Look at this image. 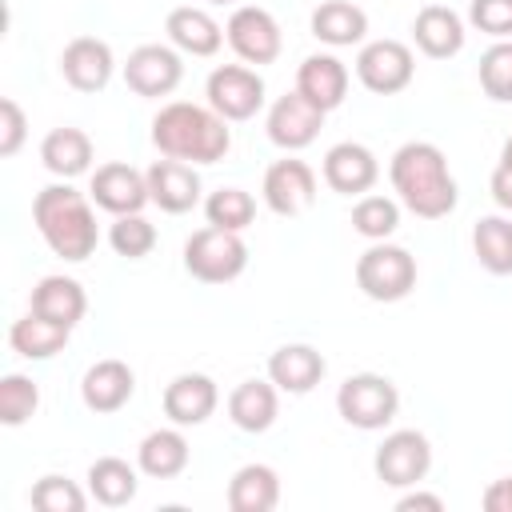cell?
Segmentation results:
<instances>
[{
	"label": "cell",
	"mask_w": 512,
	"mask_h": 512,
	"mask_svg": "<svg viewBox=\"0 0 512 512\" xmlns=\"http://www.w3.org/2000/svg\"><path fill=\"white\" fill-rule=\"evenodd\" d=\"M388 180H392V192L396 200L420 216V220H444L460 192H456V180L448 172V160L444 152L432 144V140H408L392 152V164H388Z\"/></svg>",
	"instance_id": "6da1fadb"
},
{
	"label": "cell",
	"mask_w": 512,
	"mask_h": 512,
	"mask_svg": "<svg viewBox=\"0 0 512 512\" xmlns=\"http://www.w3.org/2000/svg\"><path fill=\"white\" fill-rule=\"evenodd\" d=\"M152 144L160 148V156L184 164H216L232 148V128L208 104L172 100L152 116Z\"/></svg>",
	"instance_id": "7a4b0ae2"
},
{
	"label": "cell",
	"mask_w": 512,
	"mask_h": 512,
	"mask_svg": "<svg viewBox=\"0 0 512 512\" xmlns=\"http://www.w3.org/2000/svg\"><path fill=\"white\" fill-rule=\"evenodd\" d=\"M32 224L44 236V244L60 260H68V264L88 260L96 252V244H100L92 196L76 192L68 180L48 184V188L36 192V200H32Z\"/></svg>",
	"instance_id": "3957f363"
},
{
	"label": "cell",
	"mask_w": 512,
	"mask_h": 512,
	"mask_svg": "<svg viewBox=\"0 0 512 512\" xmlns=\"http://www.w3.org/2000/svg\"><path fill=\"white\" fill-rule=\"evenodd\" d=\"M248 268V244L228 228H200L184 240V272L200 284H232Z\"/></svg>",
	"instance_id": "277c9868"
},
{
	"label": "cell",
	"mask_w": 512,
	"mask_h": 512,
	"mask_svg": "<svg viewBox=\"0 0 512 512\" xmlns=\"http://www.w3.org/2000/svg\"><path fill=\"white\" fill-rule=\"evenodd\" d=\"M356 288L380 304L404 300L416 288V256L400 244L372 240V248H364L356 260Z\"/></svg>",
	"instance_id": "5b68a950"
},
{
	"label": "cell",
	"mask_w": 512,
	"mask_h": 512,
	"mask_svg": "<svg viewBox=\"0 0 512 512\" xmlns=\"http://www.w3.org/2000/svg\"><path fill=\"white\" fill-rule=\"evenodd\" d=\"M336 412L344 424H352L360 432H376V428H388L396 420L400 392L380 372H356L336 388Z\"/></svg>",
	"instance_id": "8992f818"
},
{
	"label": "cell",
	"mask_w": 512,
	"mask_h": 512,
	"mask_svg": "<svg viewBox=\"0 0 512 512\" xmlns=\"http://www.w3.org/2000/svg\"><path fill=\"white\" fill-rule=\"evenodd\" d=\"M204 96L212 112H220L228 124H240L264 108V76L252 64H220L208 72Z\"/></svg>",
	"instance_id": "52a82bcc"
},
{
	"label": "cell",
	"mask_w": 512,
	"mask_h": 512,
	"mask_svg": "<svg viewBox=\"0 0 512 512\" xmlns=\"http://www.w3.org/2000/svg\"><path fill=\"white\" fill-rule=\"evenodd\" d=\"M372 468H376V480L380 484H388V488H412L432 468V444L416 428H396V432H388L380 440V448L372 456Z\"/></svg>",
	"instance_id": "ba28073f"
},
{
	"label": "cell",
	"mask_w": 512,
	"mask_h": 512,
	"mask_svg": "<svg viewBox=\"0 0 512 512\" xmlns=\"http://www.w3.org/2000/svg\"><path fill=\"white\" fill-rule=\"evenodd\" d=\"M416 56L400 40H368L356 52V80L376 96H396L412 84Z\"/></svg>",
	"instance_id": "9c48e42d"
},
{
	"label": "cell",
	"mask_w": 512,
	"mask_h": 512,
	"mask_svg": "<svg viewBox=\"0 0 512 512\" xmlns=\"http://www.w3.org/2000/svg\"><path fill=\"white\" fill-rule=\"evenodd\" d=\"M224 40H228V48L244 64H256V68L260 64H272L280 56V48H284V36H280L276 16L268 8H260V4H240L228 16V24H224Z\"/></svg>",
	"instance_id": "30bf717a"
},
{
	"label": "cell",
	"mask_w": 512,
	"mask_h": 512,
	"mask_svg": "<svg viewBox=\"0 0 512 512\" xmlns=\"http://www.w3.org/2000/svg\"><path fill=\"white\" fill-rule=\"evenodd\" d=\"M180 80H184V60L172 44H140L124 60V84L144 100L172 96Z\"/></svg>",
	"instance_id": "8fae6325"
},
{
	"label": "cell",
	"mask_w": 512,
	"mask_h": 512,
	"mask_svg": "<svg viewBox=\"0 0 512 512\" xmlns=\"http://www.w3.org/2000/svg\"><path fill=\"white\" fill-rule=\"evenodd\" d=\"M88 196L96 208H104L108 216H128V212H140L144 204H152L148 196V176L124 160H108L92 172V184H88Z\"/></svg>",
	"instance_id": "7c38bea8"
},
{
	"label": "cell",
	"mask_w": 512,
	"mask_h": 512,
	"mask_svg": "<svg viewBox=\"0 0 512 512\" xmlns=\"http://www.w3.org/2000/svg\"><path fill=\"white\" fill-rule=\"evenodd\" d=\"M260 196H264L268 212H276V216H304L316 200V172L304 160L284 156V160L268 164Z\"/></svg>",
	"instance_id": "4fadbf2b"
},
{
	"label": "cell",
	"mask_w": 512,
	"mask_h": 512,
	"mask_svg": "<svg viewBox=\"0 0 512 512\" xmlns=\"http://www.w3.org/2000/svg\"><path fill=\"white\" fill-rule=\"evenodd\" d=\"M324 116H328V112H320L312 100H304V96L292 88V92H284V96L268 108L264 128H268V140H272L276 148L300 152V148H308V144L320 136Z\"/></svg>",
	"instance_id": "5bb4252c"
},
{
	"label": "cell",
	"mask_w": 512,
	"mask_h": 512,
	"mask_svg": "<svg viewBox=\"0 0 512 512\" xmlns=\"http://www.w3.org/2000/svg\"><path fill=\"white\" fill-rule=\"evenodd\" d=\"M324 184L340 196H364L372 192V184L380 180V160L368 144H356V140H340L324 152Z\"/></svg>",
	"instance_id": "9a60e30c"
},
{
	"label": "cell",
	"mask_w": 512,
	"mask_h": 512,
	"mask_svg": "<svg viewBox=\"0 0 512 512\" xmlns=\"http://www.w3.org/2000/svg\"><path fill=\"white\" fill-rule=\"evenodd\" d=\"M116 72V56L100 36H76L60 52V76L76 92H100Z\"/></svg>",
	"instance_id": "2e32d148"
},
{
	"label": "cell",
	"mask_w": 512,
	"mask_h": 512,
	"mask_svg": "<svg viewBox=\"0 0 512 512\" xmlns=\"http://www.w3.org/2000/svg\"><path fill=\"white\" fill-rule=\"evenodd\" d=\"M144 176H148V196H152V204L160 212L180 216V212H192L200 204V172H196V164L160 156Z\"/></svg>",
	"instance_id": "e0dca14e"
},
{
	"label": "cell",
	"mask_w": 512,
	"mask_h": 512,
	"mask_svg": "<svg viewBox=\"0 0 512 512\" xmlns=\"http://www.w3.org/2000/svg\"><path fill=\"white\" fill-rule=\"evenodd\" d=\"M216 404H220V388L204 372H180L164 388V416L172 424H180V428L204 424L216 412Z\"/></svg>",
	"instance_id": "ac0fdd59"
},
{
	"label": "cell",
	"mask_w": 512,
	"mask_h": 512,
	"mask_svg": "<svg viewBox=\"0 0 512 512\" xmlns=\"http://www.w3.org/2000/svg\"><path fill=\"white\" fill-rule=\"evenodd\" d=\"M132 392H136V372H132L124 360H116V356L96 360V364L84 372V380H80V400H84V408L96 412V416L120 412V408L132 400Z\"/></svg>",
	"instance_id": "d6986e66"
},
{
	"label": "cell",
	"mask_w": 512,
	"mask_h": 512,
	"mask_svg": "<svg viewBox=\"0 0 512 512\" xmlns=\"http://www.w3.org/2000/svg\"><path fill=\"white\" fill-rule=\"evenodd\" d=\"M296 92L312 100L320 112H332L348 96V64L332 52H312L296 68Z\"/></svg>",
	"instance_id": "ffe728a7"
},
{
	"label": "cell",
	"mask_w": 512,
	"mask_h": 512,
	"mask_svg": "<svg viewBox=\"0 0 512 512\" xmlns=\"http://www.w3.org/2000/svg\"><path fill=\"white\" fill-rule=\"evenodd\" d=\"M164 32H168V44L184 56H216L220 44H224V28L216 24V16L208 8H196V4H180L168 12L164 20Z\"/></svg>",
	"instance_id": "44dd1931"
},
{
	"label": "cell",
	"mask_w": 512,
	"mask_h": 512,
	"mask_svg": "<svg viewBox=\"0 0 512 512\" xmlns=\"http://www.w3.org/2000/svg\"><path fill=\"white\" fill-rule=\"evenodd\" d=\"M324 372H328V364L312 344H280L268 356V380L288 396L312 392L324 380Z\"/></svg>",
	"instance_id": "7402d4cb"
},
{
	"label": "cell",
	"mask_w": 512,
	"mask_h": 512,
	"mask_svg": "<svg viewBox=\"0 0 512 512\" xmlns=\"http://www.w3.org/2000/svg\"><path fill=\"white\" fill-rule=\"evenodd\" d=\"M464 20L448 4H424L412 20V40L428 60H448L464 48Z\"/></svg>",
	"instance_id": "603a6c76"
},
{
	"label": "cell",
	"mask_w": 512,
	"mask_h": 512,
	"mask_svg": "<svg viewBox=\"0 0 512 512\" xmlns=\"http://www.w3.org/2000/svg\"><path fill=\"white\" fill-rule=\"evenodd\" d=\"M280 412V388L272 380H240L228 392V420L240 432H268Z\"/></svg>",
	"instance_id": "cb8c5ba5"
},
{
	"label": "cell",
	"mask_w": 512,
	"mask_h": 512,
	"mask_svg": "<svg viewBox=\"0 0 512 512\" xmlns=\"http://www.w3.org/2000/svg\"><path fill=\"white\" fill-rule=\"evenodd\" d=\"M28 312H40L64 328H76L88 312V296H84L80 280H72V276H44V280H36V288L28 296Z\"/></svg>",
	"instance_id": "d4e9b609"
},
{
	"label": "cell",
	"mask_w": 512,
	"mask_h": 512,
	"mask_svg": "<svg viewBox=\"0 0 512 512\" xmlns=\"http://www.w3.org/2000/svg\"><path fill=\"white\" fill-rule=\"evenodd\" d=\"M188 460H192V448H188L180 424L148 432V436L140 440V448H136V468H140L144 476H152V480H172V476H180V472L188 468Z\"/></svg>",
	"instance_id": "484cf974"
},
{
	"label": "cell",
	"mask_w": 512,
	"mask_h": 512,
	"mask_svg": "<svg viewBox=\"0 0 512 512\" xmlns=\"http://www.w3.org/2000/svg\"><path fill=\"white\" fill-rule=\"evenodd\" d=\"M312 36L328 48H352L368 36V12L352 0H324L312 12Z\"/></svg>",
	"instance_id": "4316f807"
},
{
	"label": "cell",
	"mask_w": 512,
	"mask_h": 512,
	"mask_svg": "<svg viewBox=\"0 0 512 512\" xmlns=\"http://www.w3.org/2000/svg\"><path fill=\"white\" fill-rule=\"evenodd\" d=\"M40 160L52 176L60 180H72V176H84L92 168V140L84 128H52L44 140H40Z\"/></svg>",
	"instance_id": "83f0119b"
},
{
	"label": "cell",
	"mask_w": 512,
	"mask_h": 512,
	"mask_svg": "<svg viewBox=\"0 0 512 512\" xmlns=\"http://www.w3.org/2000/svg\"><path fill=\"white\" fill-rule=\"evenodd\" d=\"M68 336H72V328L56 324L40 312H28V316L12 320V328H8V344L24 360H52L56 352L68 348Z\"/></svg>",
	"instance_id": "f1b7e54d"
},
{
	"label": "cell",
	"mask_w": 512,
	"mask_h": 512,
	"mask_svg": "<svg viewBox=\"0 0 512 512\" xmlns=\"http://www.w3.org/2000/svg\"><path fill=\"white\" fill-rule=\"evenodd\" d=\"M280 504V476L268 464H244L228 480V508L232 512H272Z\"/></svg>",
	"instance_id": "f546056e"
},
{
	"label": "cell",
	"mask_w": 512,
	"mask_h": 512,
	"mask_svg": "<svg viewBox=\"0 0 512 512\" xmlns=\"http://www.w3.org/2000/svg\"><path fill=\"white\" fill-rule=\"evenodd\" d=\"M140 480H136V468L120 456H100L92 460L88 468V496L104 508H124L132 496H136Z\"/></svg>",
	"instance_id": "4dcf8cb0"
},
{
	"label": "cell",
	"mask_w": 512,
	"mask_h": 512,
	"mask_svg": "<svg viewBox=\"0 0 512 512\" xmlns=\"http://www.w3.org/2000/svg\"><path fill=\"white\" fill-rule=\"evenodd\" d=\"M472 252L484 272L512 276V220L508 216H480L472 228Z\"/></svg>",
	"instance_id": "1f68e13d"
},
{
	"label": "cell",
	"mask_w": 512,
	"mask_h": 512,
	"mask_svg": "<svg viewBox=\"0 0 512 512\" xmlns=\"http://www.w3.org/2000/svg\"><path fill=\"white\" fill-rule=\"evenodd\" d=\"M352 228H356L364 240H388V236L400 228V204H396L392 196L364 192V196L352 204Z\"/></svg>",
	"instance_id": "d6a6232c"
},
{
	"label": "cell",
	"mask_w": 512,
	"mask_h": 512,
	"mask_svg": "<svg viewBox=\"0 0 512 512\" xmlns=\"http://www.w3.org/2000/svg\"><path fill=\"white\" fill-rule=\"evenodd\" d=\"M204 220L216 228H228V232H244L256 220V200L244 188H216L204 200Z\"/></svg>",
	"instance_id": "836d02e7"
},
{
	"label": "cell",
	"mask_w": 512,
	"mask_h": 512,
	"mask_svg": "<svg viewBox=\"0 0 512 512\" xmlns=\"http://www.w3.org/2000/svg\"><path fill=\"white\" fill-rule=\"evenodd\" d=\"M40 408V384L24 372H8L0 380V424L20 428L28 416H36Z\"/></svg>",
	"instance_id": "e575fe53"
},
{
	"label": "cell",
	"mask_w": 512,
	"mask_h": 512,
	"mask_svg": "<svg viewBox=\"0 0 512 512\" xmlns=\"http://www.w3.org/2000/svg\"><path fill=\"white\" fill-rule=\"evenodd\" d=\"M108 244H112V252H116V256H124V260H144V256L156 248V228H152L140 212L112 216Z\"/></svg>",
	"instance_id": "d590c367"
},
{
	"label": "cell",
	"mask_w": 512,
	"mask_h": 512,
	"mask_svg": "<svg viewBox=\"0 0 512 512\" xmlns=\"http://www.w3.org/2000/svg\"><path fill=\"white\" fill-rule=\"evenodd\" d=\"M28 500H32V508H40V512H84V508H88V492H80L76 480L56 476V472L40 476V480L32 484Z\"/></svg>",
	"instance_id": "8d00e7d4"
},
{
	"label": "cell",
	"mask_w": 512,
	"mask_h": 512,
	"mask_svg": "<svg viewBox=\"0 0 512 512\" xmlns=\"http://www.w3.org/2000/svg\"><path fill=\"white\" fill-rule=\"evenodd\" d=\"M480 88L496 104H512V40H496L480 56Z\"/></svg>",
	"instance_id": "74e56055"
},
{
	"label": "cell",
	"mask_w": 512,
	"mask_h": 512,
	"mask_svg": "<svg viewBox=\"0 0 512 512\" xmlns=\"http://www.w3.org/2000/svg\"><path fill=\"white\" fill-rule=\"evenodd\" d=\"M468 20L492 40H512V0H472Z\"/></svg>",
	"instance_id": "f35d334b"
},
{
	"label": "cell",
	"mask_w": 512,
	"mask_h": 512,
	"mask_svg": "<svg viewBox=\"0 0 512 512\" xmlns=\"http://www.w3.org/2000/svg\"><path fill=\"white\" fill-rule=\"evenodd\" d=\"M24 136H28L24 108H20L12 96H4V100H0V156H16L20 144H24Z\"/></svg>",
	"instance_id": "ab89813d"
},
{
	"label": "cell",
	"mask_w": 512,
	"mask_h": 512,
	"mask_svg": "<svg viewBox=\"0 0 512 512\" xmlns=\"http://www.w3.org/2000/svg\"><path fill=\"white\" fill-rule=\"evenodd\" d=\"M416 508H424V512H444V500H440L436 492H420V488L412 484V492H404V496L396 500V512H416Z\"/></svg>",
	"instance_id": "60d3db41"
},
{
	"label": "cell",
	"mask_w": 512,
	"mask_h": 512,
	"mask_svg": "<svg viewBox=\"0 0 512 512\" xmlns=\"http://www.w3.org/2000/svg\"><path fill=\"white\" fill-rule=\"evenodd\" d=\"M484 508L488 512H512V476H504V480H492L488 488H484Z\"/></svg>",
	"instance_id": "b9f144b4"
},
{
	"label": "cell",
	"mask_w": 512,
	"mask_h": 512,
	"mask_svg": "<svg viewBox=\"0 0 512 512\" xmlns=\"http://www.w3.org/2000/svg\"><path fill=\"white\" fill-rule=\"evenodd\" d=\"M488 192H492V200H496L504 212H512V168H500V164H496V172H492V180H488Z\"/></svg>",
	"instance_id": "7bdbcfd3"
},
{
	"label": "cell",
	"mask_w": 512,
	"mask_h": 512,
	"mask_svg": "<svg viewBox=\"0 0 512 512\" xmlns=\"http://www.w3.org/2000/svg\"><path fill=\"white\" fill-rule=\"evenodd\" d=\"M500 168H512V136H508L504 148H500Z\"/></svg>",
	"instance_id": "ee69618b"
},
{
	"label": "cell",
	"mask_w": 512,
	"mask_h": 512,
	"mask_svg": "<svg viewBox=\"0 0 512 512\" xmlns=\"http://www.w3.org/2000/svg\"><path fill=\"white\" fill-rule=\"evenodd\" d=\"M208 4H236V0H208Z\"/></svg>",
	"instance_id": "f6af8a7d"
}]
</instances>
